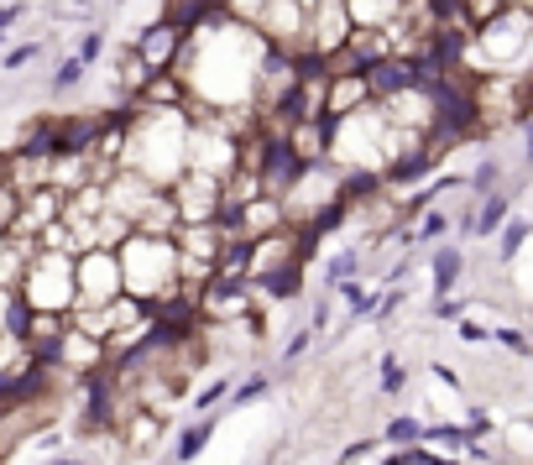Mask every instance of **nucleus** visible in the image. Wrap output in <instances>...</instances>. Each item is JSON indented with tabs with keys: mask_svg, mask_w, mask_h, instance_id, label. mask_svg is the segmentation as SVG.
I'll return each instance as SVG.
<instances>
[{
	"mask_svg": "<svg viewBox=\"0 0 533 465\" xmlns=\"http://www.w3.org/2000/svg\"><path fill=\"white\" fill-rule=\"evenodd\" d=\"M419 241H434V236H445V215H434V209H424V225L413 230Z\"/></svg>",
	"mask_w": 533,
	"mask_h": 465,
	"instance_id": "obj_25",
	"label": "nucleus"
},
{
	"mask_svg": "<svg viewBox=\"0 0 533 465\" xmlns=\"http://www.w3.org/2000/svg\"><path fill=\"white\" fill-rule=\"evenodd\" d=\"M126 105L131 110H183V105H189V89H183V79L173 74V68H157V74H147V84L136 89Z\"/></svg>",
	"mask_w": 533,
	"mask_h": 465,
	"instance_id": "obj_9",
	"label": "nucleus"
},
{
	"mask_svg": "<svg viewBox=\"0 0 533 465\" xmlns=\"http://www.w3.org/2000/svg\"><path fill=\"white\" fill-rule=\"evenodd\" d=\"M183 32H189V27H178V21H168V16L152 21V27L136 37V58H142L152 74H157V68H173V58L183 48Z\"/></svg>",
	"mask_w": 533,
	"mask_h": 465,
	"instance_id": "obj_7",
	"label": "nucleus"
},
{
	"mask_svg": "<svg viewBox=\"0 0 533 465\" xmlns=\"http://www.w3.org/2000/svg\"><path fill=\"white\" fill-rule=\"evenodd\" d=\"M309 340H314L309 330H298V335L288 340V351H283V361H298V356H304V351H309Z\"/></svg>",
	"mask_w": 533,
	"mask_h": 465,
	"instance_id": "obj_29",
	"label": "nucleus"
},
{
	"mask_svg": "<svg viewBox=\"0 0 533 465\" xmlns=\"http://www.w3.org/2000/svg\"><path fill=\"white\" fill-rule=\"evenodd\" d=\"M225 392H230V377H220V382H210V387H204L199 398H194V408H199V413H210V408L225 398Z\"/></svg>",
	"mask_w": 533,
	"mask_h": 465,
	"instance_id": "obj_24",
	"label": "nucleus"
},
{
	"mask_svg": "<svg viewBox=\"0 0 533 465\" xmlns=\"http://www.w3.org/2000/svg\"><path fill=\"white\" fill-rule=\"evenodd\" d=\"M419 434H424V424H419V418H392V424H387V445H419Z\"/></svg>",
	"mask_w": 533,
	"mask_h": 465,
	"instance_id": "obj_19",
	"label": "nucleus"
},
{
	"mask_svg": "<svg viewBox=\"0 0 533 465\" xmlns=\"http://www.w3.org/2000/svg\"><path fill=\"white\" fill-rule=\"evenodd\" d=\"M492 340H497V345H507V351H513L518 361H528V356H533L528 335H523V330H513V324H492Z\"/></svg>",
	"mask_w": 533,
	"mask_h": 465,
	"instance_id": "obj_17",
	"label": "nucleus"
},
{
	"mask_svg": "<svg viewBox=\"0 0 533 465\" xmlns=\"http://www.w3.org/2000/svg\"><path fill=\"white\" fill-rule=\"evenodd\" d=\"M48 465H89V460H79V455H63V460H48Z\"/></svg>",
	"mask_w": 533,
	"mask_h": 465,
	"instance_id": "obj_31",
	"label": "nucleus"
},
{
	"mask_svg": "<svg viewBox=\"0 0 533 465\" xmlns=\"http://www.w3.org/2000/svg\"><path fill=\"white\" fill-rule=\"evenodd\" d=\"M403 382H408L403 361H398V356H382V392H387V398H398V392H403Z\"/></svg>",
	"mask_w": 533,
	"mask_h": 465,
	"instance_id": "obj_22",
	"label": "nucleus"
},
{
	"mask_svg": "<svg viewBox=\"0 0 533 465\" xmlns=\"http://www.w3.org/2000/svg\"><path fill=\"white\" fill-rule=\"evenodd\" d=\"M16 298L27 309H42V314H68L74 309V257L37 246L16 277Z\"/></svg>",
	"mask_w": 533,
	"mask_h": 465,
	"instance_id": "obj_3",
	"label": "nucleus"
},
{
	"mask_svg": "<svg viewBox=\"0 0 533 465\" xmlns=\"http://www.w3.org/2000/svg\"><path fill=\"white\" fill-rule=\"evenodd\" d=\"M16 16H21V6H0V37H6V27H11Z\"/></svg>",
	"mask_w": 533,
	"mask_h": 465,
	"instance_id": "obj_30",
	"label": "nucleus"
},
{
	"mask_svg": "<svg viewBox=\"0 0 533 465\" xmlns=\"http://www.w3.org/2000/svg\"><path fill=\"white\" fill-rule=\"evenodd\" d=\"M267 387H272L267 377H251V382H241V387H236V382H230V392H225V398H230V408H246V403H257V398H267Z\"/></svg>",
	"mask_w": 533,
	"mask_h": 465,
	"instance_id": "obj_18",
	"label": "nucleus"
},
{
	"mask_svg": "<svg viewBox=\"0 0 533 465\" xmlns=\"http://www.w3.org/2000/svg\"><path fill=\"white\" fill-rule=\"evenodd\" d=\"M345 37H351V16H345V0H309V21H304V53L330 63Z\"/></svg>",
	"mask_w": 533,
	"mask_h": 465,
	"instance_id": "obj_6",
	"label": "nucleus"
},
{
	"mask_svg": "<svg viewBox=\"0 0 533 465\" xmlns=\"http://www.w3.org/2000/svg\"><path fill=\"white\" fill-rule=\"evenodd\" d=\"M528 32H533L528 6H502L492 21H481V27L466 32V48H455V58L481 68V74H523Z\"/></svg>",
	"mask_w": 533,
	"mask_h": 465,
	"instance_id": "obj_2",
	"label": "nucleus"
},
{
	"mask_svg": "<svg viewBox=\"0 0 533 465\" xmlns=\"http://www.w3.org/2000/svg\"><path fill=\"white\" fill-rule=\"evenodd\" d=\"M372 100V89H366V74L361 68H340V74H330V84H324V115L319 121H335V115H351L356 105Z\"/></svg>",
	"mask_w": 533,
	"mask_h": 465,
	"instance_id": "obj_8",
	"label": "nucleus"
},
{
	"mask_svg": "<svg viewBox=\"0 0 533 465\" xmlns=\"http://www.w3.org/2000/svg\"><path fill=\"white\" fill-rule=\"evenodd\" d=\"M68 6H84V0H68Z\"/></svg>",
	"mask_w": 533,
	"mask_h": 465,
	"instance_id": "obj_32",
	"label": "nucleus"
},
{
	"mask_svg": "<svg viewBox=\"0 0 533 465\" xmlns=\"http://www.w3.org/2000/svg\"><path fill=\"white\" fill-rule=\"evenodd\" d=\"M460 272H466L460 246H439V251H434V298L455 293V288H460Z\"/></svg>",
	"mask_w": 533,
	"mask_h": 465,
	"instance_id": "obj_12",
	"label": "nucleus"
},
{
	"mask_svg": "<svg viewBox=\"0 0 533 465\" xmlns=\"http://www.w3.org/2000/svg\"><path fill=\"white\" fill-rule=\"evenodd\" d=\"M471 183H476V194H492L497 183H502V162H497V157H486L481 168H476V178H471Z\"/></svg>",
	"mask_w": 533,
	"mask_h": 465,
	"instance_id": "obj_23",
	"label": "nucleus"
},
{
	"mask_svg": "<svg viewBox=\"0 0 533 465\" xmlns=\"http://www.w3.org/2000/svg\"><path fill=\"white\" fill-rule=\"evenodd\" d=\"M502 257H518V251H523V241H528V220H513V215H507L502 220Z\"/></svg>",
	"mask_w": 533,
	"mask_h": 465,
	"instance_id": "obj_20",
	"label": "nucleus"
},
{
	"mask_svg": "<svg viewBox=\"0 0 533 465\" xmlns=\"http://www.w3.org/2000/svg\"><path fill=\"white\" fill-rule=\"evenodd\" d=\"M115 293H121V262H115V246L74 251V304H110Z\"/></svg>",
	"mask_w": 533,
	"mask_h": 465,
	"instance_id": "obj_4",
	"label": "nucleus"
},
{
	"mask_svg": "<svg viewBox=\"0 0 533 465\" xmlns=\"http://www.w3.org/2000/svg\"><path fill=\"white\" fill-rule=\"evenodd\" d=\"M356 267H361V251H356V246L340 251V257H330V262H324V288H335V283H345V277H356Z\"/></svg>",
	"mask_w": 533,
	"mask_h": 465,
	"instance_id": "obj_15",
	"label": "nucleus"
},
{
	"mask_svg": "<svg viewBox=\"0 0 533 465\" xmlns=\"http://www.w3.org/2000/svg\"><path fill=\"white\" fill-rule=\"evenodd\" d=\"M84 68H89V63H84L79 53H74V58H63V63H58V74H53V89H79Z\"/></svg>",
	"mask_w": 533,
	"mask_h": 465,
	"instance_id": "obj_21",
	"label": "nucleus"
},
{
	"mask_svg": "<svg viewBox=\"0 0 533 465\" xmlns=\"http://www.w3.org/2000/svg\"><path fill=\"white\" fill-rule=\"evenodd\" d=\"M115 262H121V293H131L136 304H157L178 288V251L173 236H152V230H126L115 241Z\"/></svg>",
	"mask_w": 533,
	"mask_h": 465,
	"instance_id": "obj_1",
	"label": "nucleus"
},
{
	"mask_svg": "<svg viewBox=\"0 0 533 465\" xmlns=\"http://www.w3.org/2000/svg\"><path fill=\"white\" fill-rule=\"evenodd\" d=\"M403 11V0H345V16H351V27H382Z\"/></svg>",
	"mask_w": 533,
	"mask_h": 465,
	"instance_id": "obj_13",
	"label": "nucleus"
},
{
	"mask_svg": "<svg viewBox=\"0 0 533 465\" xmlns=\"http://www.w3.org/2000/svg\"><path fill=\"white\" fill-rule=\"evenodd\" d=\"M178 209V225H204V220H220V178L215 173H199V168H183L168 189H162Z\"/></svg>",
	"mask_w": 533,
	"mask_h": 465,
	"instance_id": "obj_5",
	"label": "nucleus"
},
{
	"mask_svg": "<svg viewBox=\"0 0 533 465\" xmlns=\"http://www.w3.org/2000/svg\"><path fill=\"white\" fill-rule=\"evenodd\" d=\"M215 424H220V418H215V413H204L199 424H189V429H183V434H178V450H173V465H194L204 450H210Z\"/></svg>",
	"mask_w": 533,
	"mask_h": 465,
	"instance_id": "obj_11",
	"label": "nucleus"
},
{
	"mask_svg": "<svg viewBox=\"0 0 533 465\" xmlns=\"http://www.w3.org/2000/svg\"><path fill=\"white\" fill-rule=\"evenodd\" d=\"M513 215V194H502V189H492V194H481V215L466 225L476 241H492L497 230H502V220Z\"/></svg>",
	"mask_w": 533,
	"mask_h": 465,
	"instance_id": "obj_10",
	"label": "nucleus"
},
{
	"mask_svg": "<svg viewBox=\"0 0 533 465\" xmlns=\"http://www.w3.org/2000/svg\"><path fill=\"white\" fill-rule=\"evenodd\" d=\"M455 330H460V340H471V345H486V340H492V330H486V324H476V319H460Z\"/></svg>",
	"mask_w": 533,
	"mask_h": 465,
	"instance_id": "obj_26",
	"label": "nucleus"
},
{
	"mask_svg": "<svg viewBox=\"0 0 533 465\" xmlns=\"http://www.w3.org/2000/svg\"><path fill=\"white\" fill-rule=\"evenodd\" d=\"M32 58H37V42H27V48H11V53H6V74H11V68H27Z\"/></svg>",
	"mask_w": 533,
	"mask_h": 465,
	"instance_id": "obj_27",
	"label": "nucleus"
},
{
	"mask_svg": "<svg viewBox=\"0 0 533 465\" xmlns=\"http://www.w3.org/2000/svg\"><path fill=\"white\" fill-rule=\"evenodd\" d=\"M100 48H105V37H100V32H89V37L79 42V58H84V63H95V58H100Z\"/></svg>",
	"mask_w": 533,
	"mask_h": 465,
	"instance_id": "obj_28",
	"label": "nucleus"
},
{
	"mask_svg": "<svg viewBox=\"0 0 533 465\" xmlns=\"http://www.w3.org/2000/svg\"><path fill=\"white\" fill-rule=\"evenodd\" d=\"M147 74H152V68L142 63V58H136V48H121V84H115V89H121V95L131 100L136 95V89H142L147 84Z\"/></svg>",
	"mask_w": 533,
	"mask_h": 465,
	"instance_id": "obj_14",
	"label": "nucleus"
},
{
	"mask_svg": "<svg viewBox=\"0 0 533 465\" xmlns=\"http://www.w3.org/2000/svg\"><path fill=\"white\" fill-rule=\"evenodd\" d=\"M37 246L42 251H68V257H74V236H68V225L63 220H48L37 230Z\"/></svg>",
	"mask_w": 533,
	"mask_h": 465,
	"instance_id": "obj_16",
	"label": "nucleus"
}]
</instances>
